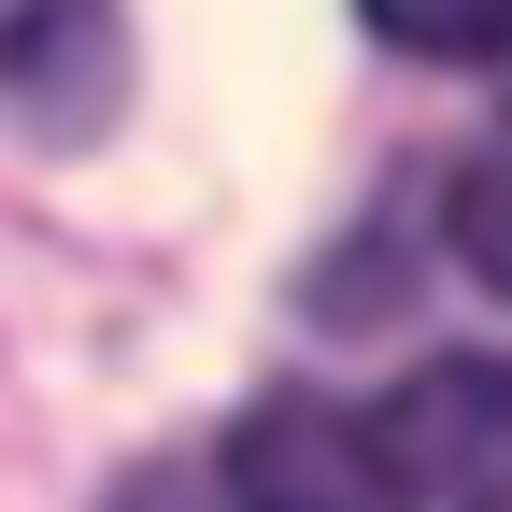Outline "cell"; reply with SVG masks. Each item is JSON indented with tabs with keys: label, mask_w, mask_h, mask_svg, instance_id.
I'll list each match as a JSON object with an SVG mask.
<instances>
[{
	"label": "cell",
	"mask_w": 512,
	"mask_h": 512,
	"mask_svg": "<svg viewBox=\"0 0 512 512\" xmlns=\"http://www.w3.org/2000/svg\"><path fill=\"white\" fill-rule=\"evenodd\" d=\"M214 498H228V512H413L384 427H370L356 399H328V384L242 399L228 441H214Z\"/></svg>",
	"instance_id": "6da1fadb"
},
{
	"label": "cell",
	"mask_w": 512,
	"mask_h": 512,
	"mask_svg": "<svg viewBox=\"0 0 512 512\" xmlns=\"http://www.w3.org/2000/svg\"><path fill=\"white\" fill-rule=\"evenodd\" d=\"M370 427H384V456H399L413 498H441V512H512V356H441V370H413Z\"/></svg>",
	"instance_id": "7a4b0ae2"
},
{
	"label": "cell",
	"mask_w": 512,
	"mask_h": 512,
	"mask_svg": "<svg viewBox=\"0 0 512 512\" xmlns=\"http://www.w3.org/2000/svg\"><path fill=\"white\" fill-rule=\"evenodd\" d=\"M0 100L29 128H100V100H114V0H0Z\"/></svg>",
	"instance_id": "3957f363"
},
{
	"label": "cell",
	"mask_w": 512,
	"mask_h": 512,
	"mask_svg": "<svg viewBox=\"0 0 512 512\" xmlns=\"http://www.w3.org/2000/svg\"><path fill=\"white\" fill-rule=\"evenodd\" d=\"M441 242H456V271H470L484 299H512V114L456 157V185H441Z\"/></svg>",
	"instance_id": "277c9868"
},
{
	"label": "cell",
	"mask_w": 512,
	"mask_h": 512,
	"mask_svg": "<svg viewBox=\"0 0 512 512\" xmlns=\"http://www.w3.org/2000/svg\"><path fill=\"white\" fill-rule=\"evenodd\" d=\"M356 15L427 72H512V0H356Z\"/></svg>",
	"instance_id": "5b68a950"
},
{
	"label": "cell",
	"mask_w": 512,
	"mask_h": 512,
	"mask_svg": "<svg viewBox=\"0 0 512 512\" xmlns=\"http://www.w3.org/2000/svg\"><path fill=\"white\" fill-rule=\"evenodd\" d=\"M100 512H228V498H214V470H185V456H157V470H128V484H114Z\"/></svg>",
	"instance_id": "8992f818"
}]
</instances>
